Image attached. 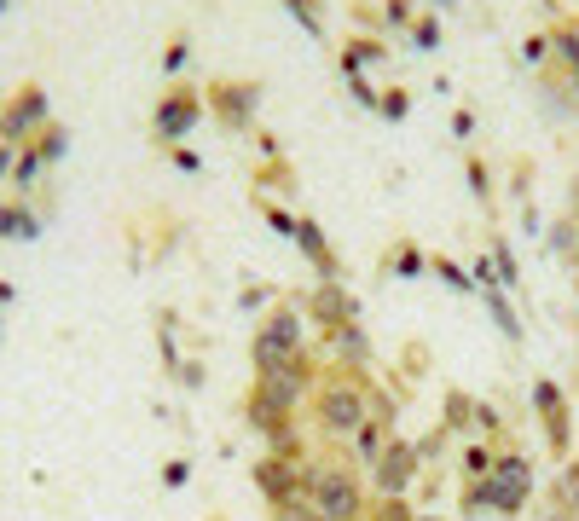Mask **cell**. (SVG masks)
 Instances as JSON below:
<instances>
[{"instance_id": "14", "label": "cell", "mask_w": 579, "mask_h": 521, "mask_svg": "<svg viewBox=\"0 0 579 521\" xmlns=\"http://www.w3.org/2000/svg\"><path fill=\"white\" fill-rule=\"evenodd\" d=\"M331 348H336V365H354V371L371 365V342H365L359 319H354V325H342V330H331Z\"/></svg>"}, {"instance_id": "40", "label": "cell", "mask_w": 579, "mask_h": 521, "mask_svg": "<svg viewBox=\"0 0 579 521\" xmlns=\"http://www.w3.org/2000/svg\"><path fill=\"white\" fill-rule=\"evenodd\" d=\"M41 151H47V157H58V151H64V128H47V139H41Z\"/></svg>"}, {"instance_id": "25", "label": "cell", "mask_w": 579, "mask_h": 521, "mask_svg": "<svg viewBox=\"0 0 579 521\" xmlns=\"http://www.w3.org/2000/svg\"><path fill=\"white\" fill-rule=\"evenodd\" d=\"M429 273L446 278V284H452V290H464V296L475 290V278H469L464 267H458V261H446V255H429Z\"/></svg>"}, {"instance_id": "44", "label": "cell", "mask_w": 579, "mask_h": 521, "mask_svg": "<svg viewBox=\"0 0 579 521\" xmlns=\"http://www.w3.org/2000/svg\"><path fill=\"white\" fill-rule=\"evenodd\" d=\"M215 521H226V516H215Z\"/></svg>"}, {"instance_id": "6", "label": "cell", "mask_w": 579, "mask_h": 521, "mask_svg": "<svg viewBox=\"0 0 579 521\" xmlns=\"http://www.w3.org/2000/svg\"><path fill=\"white\" fill-rule=\"evenodd\" d=\"M249 481H255V493L267 498V504H296V498H307V458L261 452L255 469H249Z\"/></svg>"}, {"instance_id": "13", "label": "cell", "mask_w": 579, "mask_h": 521, "mask_svg": "<svg viewBox=\"0 0 579 521\" xmlns=\"http://www.w3.org/2000/svg\"><path fill=\"white\" fill-rule=\"evenodd\" d=\"M388 440H394V429H388V423H377V417H365L354 435H348V452H342V458H348L354 469H371L377 458H383Z\"/></svg>"}, {"instance_id": "36", "label": "cell", "mask_w": 579, "mask_h": 521, "mask_svg": "<svg viewBox=\"0 0 579 521\" xmlns=\"http://www.w3.org/2000/svg\"><path fill=\"white\" fill-rule=\"evenodd\" d=\"M348 87H354V99H359V105H371V110H377V87L365 82V76H348Z\"/></svg>"}, {"instance_id": "41", "label": "cell", "mask_w": 579, "mask_h": 521, "mask_svg": "<svg viewBox=\"0 0 579 521\" xmlns=\"http://www.w3.org/2000/svg\"><path fill=\"white\" fill-rule=\"evenodd\" d=\"M551 521H574V516H568V510H556V516H551Z\"/></svg>"}, {"instance_id": "38", "label": "cell", "mask_w": 579, "mask_h": 521, "mask_svg": "<svg viewBox=\"0 0 579 521\" xmlns=\"http://www.w3.org/2000/svg\"><path fill=\"white\" fill-rule=\"evenodd\" d=\"M452 134H458V139L475 134V110H458V116H452Z\"/></svg>"}, {"instance_id": "29", "label": "cell", "mask_w": 579, "mask_h": 521, "mask_svg": "<svg viewBox=\"0 0 579 521\" xmlns=\"http://www.w3.org/2000/svg\"><path fill=\"white\" fill-rule=\"evenodd\" d=\"M267 302H273V290H267V284H244V290H238V307H244V313H261Z\"/></svg>"}, {"instance_id": "17", "label": "cell", "mask_w": 579, "mask_h": 521, "mask_svg": "<svg viewBox=\"0 0 579 521\" xmlns=\"http://www.w3.org/2000/svg\"><path fill=\"white\" fill-rule=\"evenodd\" d=\"M469 423H475V394H464V388H452L441 406V429L446 435H464Z\"/></svg>"}, {"instance_id": "21", "label": "cell", "mask_w": 579, "mask_h": 521, "mask_svg": "<svg viewBox=\"0 0 579 521\" xmlns=\"http://www.w3.org/2000/svg\"><path fill=\"white\" fill-rule=\"evenodd\" d=\"M377 58H383V41L359 35V41H348V47H342V70H348V76H359V70H365V64H377Z\"/></svg>"}, {"instance_id": "9", "label": "cell", "mask_w": 579, "mask_h": 521, "mask_svg": "<svg viewBox=\"0 0 579 521\" xmlns=\"http://www.w3.org/2000/svg\"><path fill=\"white\" fill-rule=\"evenodd\" d=\"M255 105H261V87L255 82H215L203 93V110H215V122H221L226 134H249Z\"/></svg>"}, {"instance_id": "1", "label": "cell", "mask_w": 579, "mask_h": 521, "mask_svg": "<svg viewBox=\"0 0 579 521\" xmlns=\"http://www.w3.org/2000/svg\"><path fill=\"white\" fill-rule=\"evenodd\" d=\"M371 377L365 371H354V365H342V371H331V377H319V388H313V423H319V435L331 440H348L371 417Z\"/></svg>"}, {"instance_id": "32", "label": "cell", "mask_w": 579, "mask_h": 521, "mask_svg": "<svg viewBox=\"0 0 579 521\" xmlns=\"http://www.w3.org/2000/svg\"><path fill=\"white\" fill-rule=\"evenodd\" d=\"M186 481H192V464H186V458L163 464V487H186Z\"/></svg>"}, {"instance_id": "12", "label": "cell", "mask_w": 579, "mask_h": 521, "mask_svg": "<svg viewBox=\"0 0 579 521\" xmlns=\"http://www.w3.org/2000/svg\"><path fill=\"white\" fill-rule=\"evenodd\" d=\"M290 238H296V249L307 255V267L319 273V284H325V278H342V261H336L331 238H325V226H319L313 215H302V220H296V232H290Z\"/></svg>"}, {"instance_id": "31", "label": "cell", "mask_w": 579, "mask_h": 521, "mask_svg": "<svg viewBox=\"0 0 579 521\" xmlns=\"http://www.w3.org/2000/svg\"><path fill=\"white\" fill-rule=\"evenodd\" d=\"M412 47H441V24H435V18H417V24H412Z\"/></svg>"}, {"instance_id": "16", "label": "cell", "mask_w": 579, "mask_h": 521, "mask_svg": "<svg viewBox=\"0 0 579 521\" xmlns=\"http://www.w3.org/2000/svg\"><path fill=\"white\" fill-rule=\"evenodd\" d=\"M388 273L394 278H423L429 273V249L412 244V238H400V244L388 249Z\"/></svg>"}, {"instance_id": "15", "label": "cell", "mask_w": 579, "mask_h": 521, "mask_svg": "<svg viewBox=\"0 0 579 521\" xmlns=\"http://www.w3.org/2000/svg\"><path fill=\"white\" fill-rule=\"evenodd\" d=\"M481 302H487V313H493V325L504 330V342H522L527 330H522V319H516V307H510V296H504L498 284H481Z\"/></svg>"}, {"instance_id": "34", "label": "cell", "mask_w": 579, "mask_h": 521, "mask_svg": "<svg viewBox=\"0 0 579 521\" xmlns=\"http://www.w3.org/2000/svg\"><path fill=\"white\" fill-rule=\"evenodd\" d=\"M174 377H180L186 388H203V365H197V359H180V365H174Z\"/></svg>"}, {"instance_id": "10", "label": "cell", "mask_w": 579, "mask_h": 521, "mask_svg": "<svg viewBox=\"0 0 579 521\" xmlns=\"http://www.w3.org/2000/svg\"><path fill=\"white\" fill-rule=\"evenodd\" d=\"M302 307H307V319L325 330V336L359 319V296L348 290V284H342V278H325V284H313V290L302 296Z\"/></svg>"}, {"instance_id": "33", "label": "cell", "mask_w": 579, "mask_h": 521, "mask_svg": "<svg viewBox=\"0 0 579 521\" xmlns=\"http://www.w3.org/2000/svg\"><path fill=\"white\" fill-rule=\"evenodd\" d=\"M522 58H533V64H545V58H551V35H527Z\"/></svg>"}, {"instance_id": "35", "label": "cell", "mask_w": 579, "mask_h": 521, "mask_svg": "<svg viewBox=\"0 0 579 521\" xmlns=\"http://www.w3.org/2000/svg\"><path fill=\"white\" fill-rule=\"evenodd\" d=\"M186 58H192V47H186V41H174V47L163 53V70H186Z\"/></svg>"}, {"instance_id": "11", "label": "cell", "mask_w": 579, "mask_h": 521, "mask_svg": "<svg viewBox=\"0 0 579 521\" xmlns=\"http://www.w3.org/2000/svg\"><path fill=\"white\" fill-rule=\"evenodd\" d=\"M197 122H203V93L186 82H174L163 99H157V139H163V145H180Z\"/></svg>"}, {"instance_id": "42", "label": "cell", "mask_w": 579, "mask_h": 521, "mask_svg": "<svg viewBox=\"0 0 579 521\" xmlns=\"http://www.w3.org/2000/svg\"><path fill=\"white\" fill-rule=\"evenodd\" d=\"M417 521H441V516H417Z\"/></svg>"}, {"instance_id": "24", "label": "cell", "mask_w": 579, "mask_h": 521, "mask_svg": "<svg viewBox=\"0 0 579 521\" xmlns=\"http://www.w3.org/2000/svg\"><path fill=\"white\" fill-rule=\"evenodd\" d=\"M255 209H261V220H267V226H273V232H284V238H290V232H296V215H290V209H284V203H273V197H261V192H255Z\"/></svg>"}, {"instance_id": "20", "label": "cell", "mask_w": 579, "mask_h": 521, "mask_svg": "<svg viewBox=\"0 0 579 521\" xmlns=\"http://www.w3.org/2000/svg\"><path fill=\"white\" fill-rule=\"evenodd\" d=\"M255 180H261L267 192H290V186H296V174H290V163H284V151L267 157V163H255ZM261 186H255V192H261Z\"/></svg>"}, {"instance_id": "7", "label": "cell", "mask_w": 579, "mask_h": 521, "mask_svg": "<svg viewBox=\"0 0 579 521\" xmlns=\"http://www.w3.org/2000/svg\"><path fill=\"white\" fill-rule=\"evenodd\" d=\"M533 412H539V429H545V446H551V458H574V406H568V394L551 383V377H539L533 383Z\"/></svg>"}, {"instance_id": "3", "label": "cell", "mask_w": 579, "mask_h": 521, "mask_svg": "<svg viewBox=\"0 0 579 521\" xmlns=\"http://www.w3.org/2000/svg\"><path fill=\"white\" fill-rule=\"evenodd\" d=\"M302 348H307V313H296V307H267L255 336H249V365H255V377H261V371L290 365Z\"/></svg>"}, {"instance_id": "26", "label": "cell", "mask_w": 579, "mask_h": 521, "mask_svg": "<svg viewBox=\"0 0 579 521\" xmlns=\"http://www.w3.org/2000/svg\"><path fill=\"white\" fill-rule=\"evenodd\" d=\"M273 521H325L307 498H296V504H273Z\"/></svg>"}, {"instance_id": "39", "label": "cell", "mask_w": 579, "mask_h": 521, "mask_svg": "<svg viewBox=\"0 0 579 521\" xmlns=\"http://www.w3.org/2000/svg\"><path fill=\"white\" fill-rule=\"evenodd\" d=\"M388 18H394V24H412V0H388Z\"/></svg>"}, {"instance_id": "19", "label": "cell", "mask_w": 579, "mask_h": 521, "mask_svg": "<svg viewBox=\"0 0 579 521\" xmlns=\"http://www.w3.org/2000/svg\"><path fill=\"white\" fill-rule=\"evenodd\" d=\"M365 521H417L412 493H406V498H377V493H371V504H365Z\"/></svg>"}, {"instance_id": "2", "label": "cell", "mask_w": 579, "mask_h": 521, "mask_svg": "<svg viewBox=\"0 0 579 521\" xmlns=\"http://www.w3.org/2000/svg\"><path fill=\"white\" fill-rule=\"evenodd\" d=\"M307 504L325 521H365V504H371V487L359 481V469L331 452V458H307Z\"/></svg>"}, {"instance_id": "43", "label": "cell", "mask_w": 579, "mask_h": 521, "mask_svg": "<svg viewBox=\"0 0 579 521\" xmlns=\"http://www.w3.org/2000/svg\"><path fill=\"white\" fill-rule=\"evenodd\" d=\"M574 296H579V284H574Z\"/></svg>"}, {"instance_id": "30", "label": "cell", "mask_w": 579, "mask_h": 521, "mask_svg": "<svg viewBox=\"0 0 579 521\" xmlns=\"http://www.w3.org/2000/svg\"><path fill=\"white\" fill-rule=\"evenodd\" d=\"M475 429H481V435H504V417H498L487 400H475Z\"/></svg>"}, {"instance_id": "37", "label": "cell", "mask_w": 579, "mask_h": 521, "mask_svg": "<svg viewBox=\"0 0 579 521\" xmlns=\"http://www.w3.org/2000/svg\"><path fill=\"white\" fill-rule=\"evenodd\" d=\"M174 163L186 168V174H203V157H197V151H186V145H174Z\"/></svg>"}, {"instance_id": "8", "label": "cell", "mask_w": 579, "mask_h": 521, "mask_svg": "<svg viewBox=\"0 0 579 521\" xmlns=\"http://www.w3.org/2000/svg\"><path fill=\"white\" fill-rule=\"evenodd\" d=\"M417 469H423L417 446L394 435L383 446V458L371 464V493H377V498H406V493H412V481H417Z\"/></svg>"}, {"instance_id": "27", "label": "cell", "mask_w": 579, "mask_h": 521, "mask_svg": "<svg viewBox=\"0 0 579 521\" xmlns=\"http://www.w3.org/2000/svg\"><path fill=\"white\" fill-rule=\"evenodd\" d=\"M377 110H383L388 122H406V116H412V99H406V93H377Z\"/></svg>"}, {"instance_id": "28", "label": "cell", "mask_w": 579, "mask_h": 521, "mask_svg": "<svg viewBox=\"0 0 579 521\" xmlns=\"http://www.w3.org/2000/svg\"><path fill=\"white\" fill-rule=\"evenodd\" d=\"M469 192L481 197V203H493V180H487V163H481V157H469Z\"/></svg>"}, {"instance_id": "18", "label": "cell", "mask_w": 579, "mask_h": 521, "mask_svg": "<svg viewBox=\"0 0 579 521\" xmlns=\"http://www.w3.org/2000/svg\"><path fill=\"white\" fill-rule=\"evenodd\" d=\"M551 504L568 510V516H579V458L562 464V475H556V487H551Z\"/></svg>"}, {"instance_id": "23", "label": "cell", "mask_w": 579, "mask_h": 521, "mask_svg": "<svg viewBox=\"0 0 579 521\" xmlns=\"http://www.w3.org/2000/svg\"><path fill=\"white\" fill-rule=\"evenodd\" d=\"M41 110H47V105H41V93H24V99L12 105V116H6V134H12V139H24L29 122H41Z\"/></svg>"}, {"instance_id": "4", "label": "cell", "mask_w": 579, "mask_h": 521, "mask_svg": "<svg viewBox=\"0 0 579 521\" xmlns=\"http://www.w3.org/2000/svg\"><path fill=\"white\" fill-rule=\"evenodd\" d=\"M319 377H325V371H319V354H313V348H302V354L290 359V365H278V371H261V377H255V388H261L267 400H278L284 412L302 417L307 394L319 388Z\"/></svg>"}, {"instance_id": "22", "label": "cell", "mask_w": 579, "mask_h": 521, "mask_svg": "<svg viewBox=\"0 0 579 521\" xmlns=\"http://www.w3.org/2000/svg\"><path fill=\"white\" fill-rule=\"evenodd\" d=\"M493 446H487V440H469L464 446V481H487V475H493Z\"/></svg>"}, {"instance_id": "5", "label": "cell", "mask_w": 579, "mask_h": 521, "mask_svg": "<svg viewBox=\"0 0 579 521\" xmlns=\"http://www.w3.org/2000/svg\"><path fill=\"white\" fill-rule=\"evenodd\" d=\"M487 487H493V516H522L527 498H533V464H527L516 446H504L493 458V475H487Z\"/></svg>"}]
</instances>
